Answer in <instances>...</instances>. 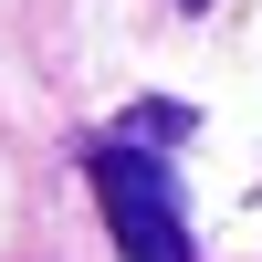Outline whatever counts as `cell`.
<instances>
[{
	"instance_id": "1",
	"label": "cell",
	"mask_w": 262,
	"mask_h": 262,
	"mask_svg": "<svg viewBox=\"0 0 262 262\" xmlns=\"http://www.w3.org/2000/svg\"><path fill=\"white\" fill-rule=\"evenodd\" d=\"M84 179H95V200H105L116 262H200V252H189V200H179V179L158 168V147H95Z\"/></svg>"
}]
</instances>
